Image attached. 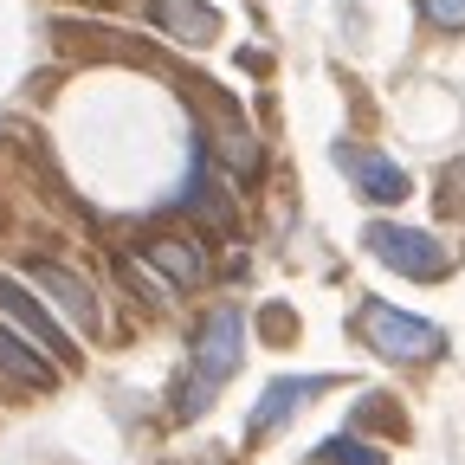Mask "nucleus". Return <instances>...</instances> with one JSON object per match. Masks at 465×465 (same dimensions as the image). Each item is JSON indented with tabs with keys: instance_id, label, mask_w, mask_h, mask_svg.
I'll list each match as a JSON object with an SVG mask.
<instances>
[{
	"instance_id": "nucleus-1",
	"label": "nucleus",
	"mask_w": 465,
	"mask_h": 465,
	"mask_svg": "<svg viewBox=\"0 0 465 465\" xmlns=\"http://www.w3.org/2000/svg\"><path fill=\"white\" fill-rule=\"evenodd\" d=\"M240 356H246V317L232 311V304L207 311V323H201V336H194V375H188V388H182V414H201V407L232 381Z\"/></svg>"
},
{
	"instance_id": "nucleus-2",
	"label": "nucleus",
	"mask_w": 465,
	"mask_h": 465,
	"mask_svg": "<svg viewBox=\"0 0 465 465\" xmlns=\"http://www.w3.org/2000/svg\"><path fill=\"white\" fill-rule=\"evenodd\" d=\"M356 330H362V342L375 349V356H388V362H433L440 349H446V330L433 317H414V311L381 304V298L362 304Z\"/></svg>"
},
{
	"instance_id": "nucleus-3",
	"label": "nucleus",
	"mask_w": 465,
	"mask_h": 465,
	"mask_svg": "<svg viewBox=\"0 0 465 465\" xmlns=\"http://www.w3.org/2000/svg\"><path fill=\"white\" fill-rule=\"evenodd\" d=\"M362 246L388 265V272H401V278H420V284H433V278H446L452 272V252L433 240V232H420V226H394V220H375L369 232H362Z\"/></svg>"
},
{
	"instance_id": "nucleus-4",
	"label": "nucleus",
	"mask_w": 465,
	"mask_h": 465,
	"mask_svg": "<svg viewBox=\"0 0 465 465\" xmlns=\"http://www.w3.org/2000/svg\"><path fill=\"white\" fill-rule=\"evenodd\" d=\"M0 317H14V330H20L26 342H39L52 362H78V342H72L65 330H58V317L33 298V291H26L20 278H7V272H0Z\"/></svg>"
},
{
	"instance_id": "nucleus-5",
	"label": "nucleus",
	"mask_w": 465,
	"mask_h": 465,
	"mask_svg": "<svg viewBox=\"0 0 465 465\" xmlns=\"http://www.w3.org/2000/svg\"><path fill=\"white\" fill-rule=\"evenodd\" d=\"M336 162H342V174H349V182H356L369 201H381V207H394V201H407V194H414L407 168H401V162H388V155H375V149L342 143V149H336Z\"/></svg>"
},
{
	"instance_id": "nucleus-6",
	"label": "nucleus",
	"mask_w": 465,
	"mask_h": 465,
	"mask_svg": "<svg viewBox=\"0 0 465 465\" xmlns=\"http://www.w3.org/2000/svg\"><path fill=\"white\" fill-rule=\"evenodd\" d=\"M323 388H330V375H278V381L259 394V407L246 414V433H252V440H265L272 427H284V420L298 414L311 394H323Z\"/></svg>"
},
{
	"instance_id": "nucleus-7",
	"label": "nucleus",
	"mask_w": 465,
	"mask_h": 465,
	"mask_svg": "<svg viewBox=\"0 0 465 465\" xmlns=\"http://www.w3.org/2000/svg\"><path fill=\"white\" fill-rule=\"evenodd\" d=\"M26 278H33L39 291H52V304L65 311L78 330H97V298H91V284H84V278H72L65 265H52V259H33Z\"/></svg>"
},
{
	"instance_id": "nucleus-8",
	"label": "nucleus",
	"mask_w": 465,
	"mask_h": 465,
	"mask_svg": "<svg viewBox=\"0 0 465 465\" xmlns=\"http://www.w3.org/2000/svg\"><path fill=\"white\" fill-rule=\"evenodd\" d=\"M155 20L174 33V39H188V45H207L220 33V14L207 7V0H155Z\"/></svg>"
},
{
	"instance_id": "nucleus-9",
	"label": "nucleus",
	"mask_w": 465,
	"mask_h": 465,
	"mask_svg": "<svg viewBox=\"0 0 465 465\" xmlns=\"http://www.w3.org/2000/svg\"><path fill=\"white\" fill-rule=\"evenodd\" d=\"M0 369H7L14 381H33V388H45L52 375H58V362L45 356V349H33L20 330H7V323H0Z\"/></svg>"
},
{
	"instance_id": "nucleus-10",
	"label": "nucleus",
	"mask_w": 465,
	"mask_h": 465,
	"mask_svg": "<svg viewBox=\"0 0 465 465\" xmlns=\"http://www.w3.org/2000/svg\"><path fill=\"white\" fill-rule=\"evenodd\" d=\"M149 265H162V272H168V284H201L207 252H201V246H188V240H149Z\"/></svg>"
},
{
	"instance_id": "nucleus-11",
	"label": "nucleus",
	"mask_w": 465,
	"mask_h": 465,
	"mask_svg": "<svg viewBox=\"0 0 465 465\" xmlns=\"http://www.w3.org/2000/svg\"><path fill=\"white\" fill-rule=\"evenodd\" d=\"M311 459H317V465H388V452H381V446H369V440H356V433L323 440Z\"/></svg>"
},
{
	"instance_id": "nucleus-12",
	"label": "nucleus",
	"mask_w": 465,
	"mask_h": 465,
	"mask_svg": "<svg viewBox=\"0 0 465 465\" xmlns=\"http://www.w3.org/2000/svg\"><path fill=\"white\" fill-rule=\"evenodd\" d=\"M420 7H427V20H433V26H446V33H459V26H465V0H420Z\"/></svg>"
}]
</instances>
